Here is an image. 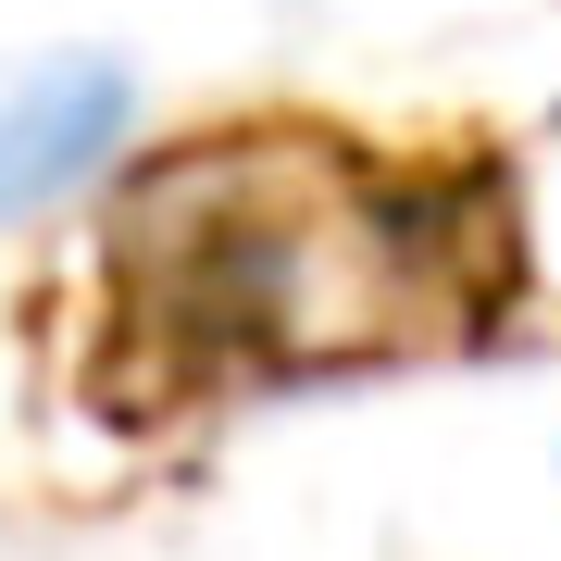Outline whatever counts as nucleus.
<instances>
[{
	"instance_id": "2",
	"label": "nucleus",
	"mask_w": 561,
	"mask_h": 561,
	"mask_svg": "<svg viewBox=\"0 0 561 561\" xmlns=\"http://www.w3.org/2000/svg\"><path fill=\"white\" fill-rule=\"evenodd\" d=\"M125 113H138V76L113 50H25L0 62V225L62 201L76 175H101Z\"/></svg>"
},
{
	"instance_id": "1",
	"label": "nucleus",
	"mask_w": 561,
	"mask_h": 561,
	"mask_svg": "<svg viewBox=\"0 0 561 561\" xmlns=\"http://www.w3.org/2000/svg\"><path fill=\"white\" fill-rule=\"evenodd\" d=\"M275 138H201L125 201V287L187 362L225 375H312L375 362L412 337H461V287L512 262H474L461 213H500L486 175H287Z\"/></svg>"
}]
</instances>
